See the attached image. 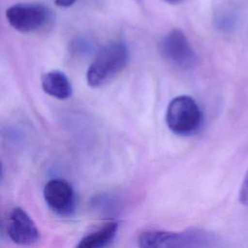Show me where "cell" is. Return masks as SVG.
I'll use <instances>...</instances> for the list:
<instances>
[{
	"label": "cell",
	"mask_w": 248,
	"mask_h": 248,
	"mask_svg": "<svg viewBox=\"0 0 248 248\" xmlns=\"http://www.w3.org/2000/svg\"><path fill=\"white\" fill-rule=\"evenodd\" d=\"M118 223L111 221L80 239L78 248H102L108 245L116 235Z\"/></svg>",
	"instance_id": "9"
},
{
	"label": "cell",
	"mask_w": 248,
	"mask_h": 248,
	"mask_svg": "<svg viewBox=\"0 0 248 248\" xmlns=\"http://www.w3.org/2000/svg\"><path fill=\"white\" fill-rule=\"evenodd\" d=\"M163 1L168 4H170V5H176V4L181 3L183 0H163Z\"/></svg>",
	"instance_id": "13"
},
{
	"label": "cell",
	"mask_w": 248,
	"mask_h": 248,
	"mask_svg": "<svg viewBox=\"0 0 248 248\" xmlns=\"http://www.w3.org/2000/svg\"><path fill=\"white\" fill-rule=\"evenodd\" d=\"M237 21V16L234 11L223 10L219 12L215 17L216 26L222 31H230L234 28Z\"/></svg>",
	"instance_id": "10"
},
{
	"label": "cell",
	"mask_w": 248,
	"mask_h": 248,
	"mask_svg": "<svg viewBox=\"0 0 248 248\" xmlns=\"http://www.w3.org/2000/svg\"><path fill=\"white\" fill-rule=\"evenodd\" d=\"M138 243L140 247H179L180 232L148 230L140 233Z\"/></svg>",
	"instance_id": "8"
},
{
	"label": "cell",
	"mask_w": 248,
	"mask_h": 248,
	"mask_svg": "<svg viewBox=\"0 0 248 248\" xmlns=\"http://www.w3.org/2000/svg\"><path fill=\"white\" fill-rule=\"evenodd\" d=\"M202 122V112L192 97L180 95L169 103L166 111V123L173 134L192 135L200 129Z\"/></svg>",
	"instance_id": "2"
},
{
	"label": "cell",
	"mask_w": 248,
	"mask_h": 248,
	"mask_svg": "<svg viewBox=\"0 0 248 248\" xmlns=\"http://www.w3.org/2000/svg\"><path fill=\"white\" fill-rule=\"evenodd\" d=\"M43 90L59 100H66L72 95V85L67 76L60 71H50L42 77Z\"/></svg>",
	"instance_id": "7"
},
{
	"label": "cell",
	"mask_w": 248,
	"mask_h": 248,
	"mask_svg": "<svg viewBox=\"0 0 248 248\" xmlns=\"http://www.w3.org/2000/svg\"><path fill=\"white\" fill-rule=\"evenodd\" d=\"M77 0H54L55 4L61 8H68L75 4Z\"/></svg>",
	"instance_id": "12"
},
{
	"label": "cell",
	"mask_w": 248,
	"mask_h": 248,
	"mask_svg": "<svg viewBox=\"0 0 248 248\" xmlns=\"http://www.w3.org/2000/svg\"><path fill=\"white\" fill-rule=\"evenodd\" d=\"M48 9L39 3H17L6 10L9 24L21 33H29L43 27L49 19Z\"/></svg>",
	"instance_id": "4"
},
{
	"label": "cell",
	"mask_w": 248,
	"mask_h": 248,
	"mask_svg": "<svg viewBox=\"0 0 248 248\" xmlns=\"http://www.w3.org/2000/svg\"><path fill=\"white\" fill-rule=\"evenodd\" d=\"M47 206L57 215L70 216L76 209V195L71 184L60 178L47 181L43 191Z\"/></svg>",
	"instance_id": "5"
},
{
	"label": "cell",
	"mask_w": 248,
	"mask_h": 248,
	"mask_svg": "<svg viewBox=\"0 0 248 248\" xmlns=\"http://www.w3.org/2000/svg\"><path fill=\"white\" fill-rule=\"evenodd\" d=\"M6 230L10 239L19 245H33L40 239L35 222L21 207H15L10 211Z\"/></svg>",
	"instance_id": "6"
},
{
	"label": "cell",
	"mask_w": 248,
	"mask_h": 248,
	"mask_svg": "<svg viewBox=\"0 0 248 248\" xmlns=\"http://www.w3.org/2000/svg\"><path fill=\"white\" fill-rule=\"evenodd\" d=\"M162 57L171 65L182 70L193 69L198 63V55L187 36L175 28L167 33L159 43Z\"/></svg>",
	"instance_id": "3"
},
{
	"label": "cell",
	"mask_w": 248,
	"mask_h": 248,
	"mask_svg": "<svg viewBox=\"0 0 248 248\" xmlns=\"http://www.w3.org/2000/svg\"><path fill=\"white\" fill-rule=\"evenodd\" d=\"M128 46L120 41L108 43L101 48L88 67L87 83L99 87L118 75L129 62Z\"/></svg>",
	"instance_id": "1"
},
{
	"label": "cell",
	"mask_w": 248,
	"mask_h": 248,
	"mask_svg": "<svg viewBox=\"0 0 248 248\" xmlns=\"http://www.w3.org/2000/svg\"><path fill=\"white\" fill-rule=\"evenodd\" d=\"M239 201L242 204L248 206V170L246 171L239 191Z\"/></svg>",
	"instance_id": "11"
}]
</instances>
